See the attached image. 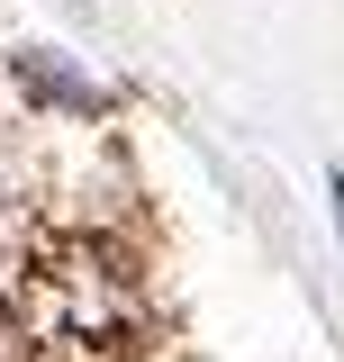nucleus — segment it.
Returning <instances> with one entry per match:
<instances>
[{
    "label": "nucleus",
    "mask_w": 344,
    "mask_h": 362,
    "mask_svg": "<svg viewBox=\"0 0 344 362\" xmlns=\"http://www.w3.org/2000/svg\"><path fill=\"white\" fill-rule=\"evenodd\" d=\"M37 344H91V354H136V272L118 254H82L64 245L37 272Z\"/></svg>",
    "instance_id": "obj_1"
},
{
    "label": "nucleus",
    "mask_w": 344,
    "mask_h": 362,
    "mask_svg": "<svg viewBox=\"0 0 344 362\" xmlns=\"http://www.w3.org/2000/svg\"><path fill=\"white\" fill-rule=\"evenodd\" d=\"M336 226H344V173H336Z\"/></svg>",
    "instance_id": "obj_2"
}]
</instances>
